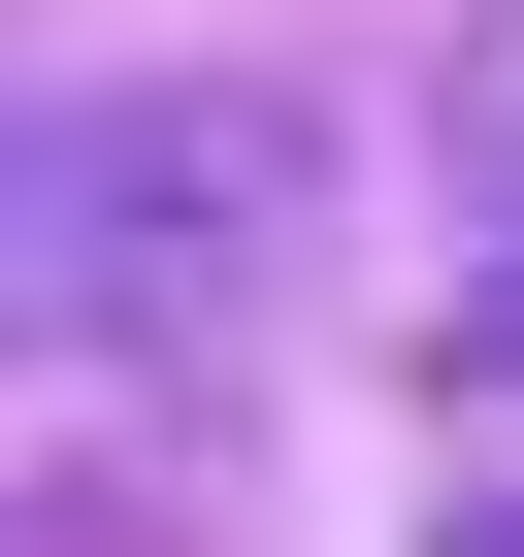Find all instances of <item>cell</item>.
<instances>
[{
	"instance_id": "obj_1",
	"label": "cell",
	"mask_w": 524,
	"mask_h": 557,
	"mask_svg": "<svg viewBox=\"0 0 524 557\" xmlns=\"http://www.w3.org/2000/svg\"><path fill=\"white\" fill-rule=\"evenodd\" d=\"M328 230H361L328 66H66L0 99V361H229L328 296Z\"/></svg>"
},
{
	"instance_id": "obj_4",
	"label": "cell",
	"mask_w": 524,
	"mask_h": 557,
	"mask_svg": "<svg viewBox=\"0 0 524 557\" xmlns=\"http://www.w3.org/2000/svg\"><path fill=\"white\" fill-rule=\"evenodd\" d=\"M459 361H491V394H524V262H459Z\"/></svg>"
},
{
	"instance_id": "obj_3",
	"label": "cell",
	"mask_w": 524,
	"mask_h": 557,
	"mask_svg": "<svg viewBox=\"0 0 524 557\" xmlns=\"http://www.w3.org/2000/svg\"><path fill=\"white\" fill-rule=\"evenodd\" d=\"M0 557H197V492H132V459H0Z\"/></svg>"
},
{
	"instance_id": "obj_2",
	"label": "cell",
	"mask_w": 524,
	"mask_h": 557,
	"mask_svg": "<svg viewBox=\"0 0 524 557\" xmlns=\"http://www.w3.org/2000/svg\"><path fill=\"white\" fill-rule=\"evenodd\" d=\"M426 164H459V230L524 262V0H459V34H426Z\"/></svg>"
},
{
	"instance_id": "obj_5",
	"label": "cell",
	"mask_w": 524,
	"mask_h": 557,
	"mask_svg": "<svg viewBox=\"0 0 524 557\" xmlns=\"http://www.w3.org/2000/svg\"><path fill=\"white\" fill-rule=\"evenodd\" d=\"M426 557H524V492H459V524H426Z\"/></svg>"
}]
</instances>
